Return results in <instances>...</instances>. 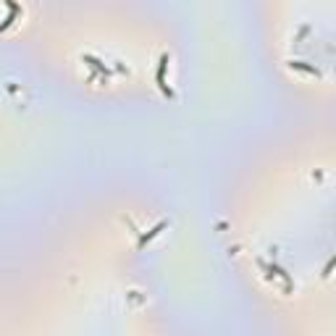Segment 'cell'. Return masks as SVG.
Listing matches in <instances>:
<instances>
[{"label":"cell","mask_w":336,"mask_h":336,"mask_svg":"<svg viewBox=\"0 0 336 336\" xmlns=\"http://www.w3.org/2000/svg\"><path fill=\"white\" fill-rule=\"evenodd\" d=\"M331 268H334V257L329 260V265L323 268V278H329V276H331Z\"/></svg>","instance_id":"cell-4"},{"label":"cell","mask_w":336,"mask_h":336,"mask_svg":"<svg viewBox=\"0 0 336 336\" xmlns=\"http://www.w3.org/2000/svg\"><path fill=\"white\" fill-rule=\"evenodd\" d=\"M166 66H168V55L163 53V55H161V66H158V84H161L163 92H168V95H171V87L166 84Z\"/></svg>","instance_id":"cell-2"},{"label":"cell","mask_w":336,"mask_h":336,"mask_svg":"<svg viewBox=\"0 0 336 336\" xmlns=\"http://www.w3.org/2000/svg\"><path fill=\"white\" fill-rule=\"evenodd\" d=\"M5 5H8V8H11V16H8V18H5V21H3V24H0V32H5V29H8V26H11V24H13V18H16V16H21V5H16V3H5Z\"/></svg>","instance_id":"cell-3"},{"label":"cell","mask_w":336,"mask_h":336,"mask_svg":"<svg viewBox=\"0 0 336 336\" xmlns=\"http://www.w3.org/2000/svg\"><path fill=\"white\" fill-rule=\"evenodd\" d=\"M166 226H168V221H166V218H163V221H158V223H155V226H153L150 231H147V234H142V237H139V242H137V247H139V250H142V247L147 245V242H153V239H155L158 234H161V231H163Z\"/></svg>","instance_id":"cell-1"}]
</instances>
